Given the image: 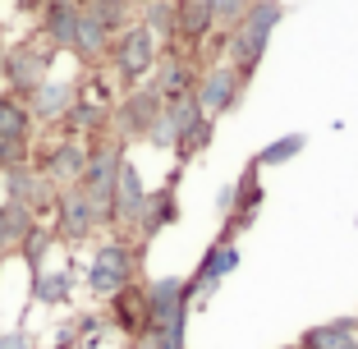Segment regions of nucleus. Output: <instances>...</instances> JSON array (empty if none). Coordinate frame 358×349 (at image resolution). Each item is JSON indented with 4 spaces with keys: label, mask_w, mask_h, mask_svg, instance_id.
<instances>
[{
    "label": "nucleus",
    "mask_w": 358,
    "mask_h": 349,
    "mask_svg": "<svg viewBox=\"0 0 358 349\" xmlns=\"http://www.w3.org/2000/svg\"><path fill=\"white\" fill-rule=\"evenodd\" d=\"M285 19V5L280 0H253L230 28L221 32V60H230L243 78L257 74V64H262L266 46H271V32L275 23Z\"/></svg>",
    "instance_id": "obj_1"
},
{
    "label": "nucleus",
    "mask_w": 358,
    "mask_h": 349,
    "mask_svg": "<svg viewBox=\"0 0 358 349\" xmlns=\"http://www.w3.org/2000/svg\"><path fill=\"white\" fill-rule=\"evenodd\" d=\"M143 253H148V248H143L138 239H120V234H110V239L96 243L92 262H87V271H83V285L92 290V299H110L124 285H134L138 266H143Z\"/></svg>",
    "instance_id": "obj_2"
},
{
    "label": "nucleus",
    "mask_w": 358,
    "mask_h": 349,
    "mask_svg": "<svg viewBox=\"0 0 358 349\" xmlns=\"http://www.w3.org/2000/svg\"><path fill=\"white\" fill-rule=\"evenodd\" d=\"M157 60H161V42L138 19L124 23V28L110 37V51H106V64H110V74H115V83L124 87V92L138 87V83H148Z\"/></svg>",
    "instance_id": "obj_3"
},
{
    "label": "nucleus",
    "mask_w": 358,
    "mask_h": 349,
    "mask_svg": "<svg viewBox=\"0 0 358 349\" xmlns=\"http://www.w3.org/2000/svg\"><path fill=\"white\" fill-rule=\"evenodd\" d=\"M51 64H55V51L32 32V37H23V42L5 46V64H0V83H5V92L23 97L28 101L37 87L51 78Z\"/></svg>",
    "instance_id": "obj_4"
},
{
    "label": "nucleus",
    "mask_w": 358,
    "mask_h": 349,
    "mask_svg": "<svg viewBox=\"0 0 358 349\" xmlns=\"http://www.w3.org/2000/svg\"><path fill=\"white\" fill-rule=\"evenodd\" d=\"M243 87H248V78H243L230 60H211V64H198V87H193V97H198L202 115L221 120V115H230V111H239Z\"/></svg>",
    "instance_id": "obj_5"
},
{
    "label": "nucleus",
    "mask_w": 358,
    "mask_h": 349,
    "mask_svg": "<svg viewBox=\"0 0 358 349\" xmlns=\"http://www.w3.org/2000/svg\"><path fill=\"white\" fill-rule=\"evenodd\" d=\"M161 106H166V101L152 92V83L129 87L115 106H110V134H115L120 143H143V138H148V129L157 124Z\"/></svg>",
    "instance_id": "obj_6"
},
{
    "label": "nucleus",
    "mask_w": 358,
    "mask_h": 349,
    "mask_svg": "<svg viewBox=\"0 0 358 349\" xmlns=\"http://www.w3.org/2000/svg\"><path fill=\"white\" fill-rule=\"evenodd\" d=\"M32 166L46 175L51 189H74L78 175H83V166H87V143L60 134L55 143H46V148H32Z\"/></svg>",
    "instance_id": "obj_7"
},
{
    "label": "nucleus",
    "mask_w": 358,
    "mask_h": 349,
    "mask_svg": "<svg viewBox=\"0 0 358 349\" xmlns=\"http://www.w3.org/2000/svg\"><path fill=\"white\" fill-rule=\"evenodd\" d=\"M239 266V239H230V234H216L211 239V248L202 253V262H198V271L184 280V294H189V308H198V304H207V294L216 285H221L225 276Z\"/></svg>",
    "instance_id": "obj_8"
},
{
    "label": "nucleus",
    "mask_w": 358,
    "mask_h": 349,
    "mask_svg": "<svg viewBox=\"0 0 358 349\" xmlns=\"http://www.w3.org/2000/svg\"><path fill=\"white\" fill-rule=\"evenodd\" d=\"M101 230L92 202L83 198L78 189H55V202H51V234L60 243H87L92 234Z\"/></svg>",
    "instance_id": "obj_9"
},
{
    "label": "nucleus",
    "mask_w": 358,
    "mask_h": 349,
    "mask_svg": "<svg viewBox=\"0 0 358 349\" xmlns=\"http://www.w3.org/2000/svg\"><path fill=\"white\" fill-rule=\"evenodd\" d=\"M0 202H14V207H23V212H32L37 221L42 216H51V202H55V189L46 184V175L37 166H14L0 175Z\"/></svg>",
    "instance_id": "obj_10"
},
{
    "label": "nucleus",
    "mask_w": 358,
    "mask_h": 349,
    "mask_svg": "<svg viewBox=\"0 0 358 349\" xmlns=\"http://www.w3.org/2000/svg\"><path fill=\"white\" fill-rule=\"evenodd\" d=\"M143 202H148V184L138 175L134 161H120V175H115V202H110V234L120 239H134L138 230V216H143Z\"/></svg>",
    "instance_id": "obj_11"
},
{
    "label": "nucleus",
    "mask_w": 358,
    "mask_h": 349,
    "mask_svg": "<svg viewBox=\"0 0 358 349\" xmlns=\"http://www.w3.org/2000/svg\"><path fill=\"white\" fill-rule=\"evenodd\" d=\"M216 37V14H211V0H175V46L184 55L202 64V51Z\"/></svg>",
    "instance_id": "obj_12"
},
{
    "label": "nucleus",
    "mask_w": 358,
    "mask_h": 349,
    "mask_svg": "<svg viewBox=\"0 0 358 349\" xmlns=\"http://www.w3.org/2000/svg\"><path fill=\"white\" fill-rule=\"evenodd\" d=\"M179 180H184V166H175V175H170L161 189H148V202H143V216H138V230H134V239L143 243V248H148L166 225L179 221Z\"/></svg>",
    "instance_id": "obj_13"
},
{
    "label": "nucleus",
    "mask_w": 358,
    "mask_h": 349,
    "mask_svg": "<svg viewBox=\"0 0 358 349\" xmlns=\"http://www.w3.org/2000/svg\"><path fill=\"white\" fill-rule=\"evenodd\" d=\"M152 92L161 97V101H175V97H189L193 87H198V60L193 55H184L179 46H170V51H161L157 69H152Z\"/></svg>",
    "instance_id": "obj_14"
},
{
    "label": "nucleus",
    "mask_w": 358,
    "mask_h": 349,
    "mask_svg": "<svg viewBox=\"0 0 358 349\" xmlns=\"http://www.w3.org/2000/svg\"><path fill=\"white\" fill-rule=\"evenodd\" d=\"M74 32H78V0H42V10H37V37L55 55L74 46Z\"/></svg>",
    "instance_id": "obj_15"
},
{
    "label": "nucleus",
    "mask_w": 358,
    "mask_h": 349,
    "mask_svg": "<svg viewBox=\"0 0 358 349\" xmlns=\"http://www.w3.org/2000/svg\"><path fill=\"white\" fill-rule=\"evenodd\" d=\"M110 106L115 101H106V97H83L78 92L74 97V106L64 111V120H60V129L69 138H101V134H110Z\"/></svg>",
    "instance_id": "obj_16"
},
{
    "label": "nucleus",
    "mask_w": 358,
    "mask_h": 349,
    "mask_svg": "<svg viewBox=\"0 0 358 349\" xmlns=\"http://www.w3.org/2000/svg\"><path fill=\"white\" fill-rule=\"evenodd\" d=\"M106 304H110V322H115V331H124L129 345L143 340V331H148V285H143V280L124 285L120 294L106 299Z\"/></svg>",
    "instance_id": "obj_17"
},
{
    "label": "nucleus",
    "mask_w": 358,
    "mask_h": 349,
    "mask_svg": "<svg viewBox=\"0 0 358 349\" xmlns=\"http://www.w3.org/2000/svg\"><path fill=\"white\" fill-rule=\"evenodd\" d=\"M257 175H262V170L253 166V161H248V170H243V180L234 184V202H230V212H225V230L221 234H239V230H248V225H253V216L262 212V180H257Z\"/></svg>",
    "instance_id": "obj_18"
},
{
    "label": "nucleus",
    "mask_w": 358,
    "mask_h": 349,
    "mask_svg": "<svg viewBox=\"0 0 358 349\" xmlns=\"http://www.w3.org/2000/svg\"><path fill=\"white\" fill-rule=\"evenodd\" d=\"M74 97H78V83H64V78H46V83L28 97L32 124H60L64 111L74 106Z\"/></svg>",
    "instance_id": "obj_19"
},
{
    "label": "nucleus",
    "mask_w": 358,
    "mask_h": 349,
    "mask_svg": "<svg viewBox=\"0 0 358 349\" xmlns=\"http://www.w3.org/2000/svg\"><path fill=\"white\" fill-rule=\"evenodd\" d=\"M0 138H14V143H37V124H32V111L23 97L5 92L0 87Z\"/></svg>",
    "instance_id": "obj_20"
},
{
    "label": "nucleus",
    "mask_w": 358,
    "mask_h": 349,
    "mask_svg": "<svg viewBox=\"0 0 358 349\" xmlns=\"http://www.w3.org/2000/svg\"><path fill=\"white\" fill-rule=\"evenodd\" d=\"M349 340H358V318H331L322 327H308L299 349H345Z\"/></svg>",
    "instance_id": "obj_21"
},
{
    "label": "nucleus",
    "mask_w": 358,
    "mask_h": 349,
    "mask_svg": "<svg viewBox=\"0 0 358 349\" xmlns=\"http://www.w3.org/2000/svg\"><path fill=\"white\" fill-rule=\"evenodd\" d=\"M138 23L161 42V51L175 46V0H143L138 5Z\"/></svg>",
    "instance_id": "obj_22"
},
{
    "label": "nucleus",
    "mask_w": 358,
    "mask_h": 349,
    "mask_svg": "<svg viewBox=\"0 0 358 349\" xmlns=\"http://www.w3.org/2000/svg\"><path fill=\"white\" fill-rule=\"evenodd\" d=\"M211 134H216V120H207V115H198V120H193V124H189L184 134L175 138V148H170V152H175V161H179V166H189V161H198L202 152L211 148Z\"/></svg>",
    "instance_id": "obj_23"
},
{
    "label": "nucleus",
    "mask_w": 358,
    "mask_h": 349,
    "mask_svg": "<svg viewBox=\"0 0 358 349\" xmlns=\"http://www.w3.org/2000/svg\"><path fill=\"white\" fill-rule=\"evenodd\" d=\"M51 243H55V234H51V225L46 221H37L28 234L19 239V248L14 253H23V262H28V271L37 276V271H46V253H51Z\"/></svg>",
    "instance_id": "obj_24"
},
{
    "label": "nucleus",
    "mask_w": 358,
    "mask_h": 349,
    "mask_svg": "<svg viewBox=\"0 0 358 349\" xmlns=\"http://www.w3.org/2000/svg\"><path fill=\"white\" fill-rule=\"evenodd\" d=\"M69 290H74V276L69 271H37L32 276V299L37 304H69Z\"/></svg>",
    "instance_id": "obj_25"
},
{
    "label": "nucleus",
    "mask_w": 358,
    "mask_h": 349,
    "mask_svg": "<svg viewBox=\"0 0 358 349\" xmlns=\"http://www.w3.org/2000/svg\"><path fill=\"white\" fill-rule=\"evenodd\" d=\"M303 148H308V138H303V134H285V138H275V143H266V148L257 152L253 166H257V170H266V166H285V161H294Z\"/></svg>",
    "instance_id": "obj_26"
},
{
    "label": "nucleus",
    "mask_w": 358,
    "mask_h": 349,
    "mask_svg": "<svg viewBox=\"0 0 358 349\" xmlns=\"http://www.w3.org/2000/svg\"><path fill=\"white\" fill-rule=\"evenodd\" d=\"M32 161V143H14V138H0V175L14 166H28Z\"/></svg>",
    "instance_id": "obj_27"
},
{
    "label": "nucleus",
    "mask_w": 358,
    "mask_h": 349,
    "mask_svg": "<svg viewBox=\"0 0 358 349\" xmlns=\"http://www.w3.org/2000/svg\"><path fill=\"white\" fill-rule=\"evenodd\" d=\"M253 0H211V14H216V32H225L243 10H248Z\"/></svg>",
    "instance_id": "obj_28"
},
{
    "label": "nucleus",
    "mask_w": 358,
    "mask_h": 349,
    "mask_svg": "<svg viewBox=\"0 0 358 349\" xmlns=\"http://www.w3.org/2000/svg\"><path fill=\"white\" fill-rule=\"evenodd\" d=\"M0 349H32V340H28V331H5V336H0Z\"/></svg>",
    "instance_id": "obj_29"
},
{
    "label": "nucleus",
    "mask_w": 358,
    "mask_h": 349,
    "mask_svg": "<svg viewBox=\"0 0 358 349\" xmlns=\"http://www.w3.org/2000/svg\"><path fill=\"white\" fill-rule=\"evenodd\" d=\"M14 253V234H10V221H5V207H0V257Z\"/></svg>",
    "instance_id": "obj_30"
},
{
    "label": "nucleus",
    "mask_w": 358,
    "mask_h": 349,
    "mask_svg": "<svg viewBox=\"0 0 358 349\" xmlns=\"http://www.w3.org/2000/svg\"><path fill=\"white\" fill-rule=\"evenodd\" d=\"M230 202H234V184H225V189L216 193V207H221V212H230Z\"/></svg>",
    "instance_id": "obj_31"
},
{
    "label": "nucleus",
    "mask_w": 358,
    "mask_h": 349,
    "mask_svg": "<svg viewBox=\"0 0 358 349\" xmlns=\"http://www.w3.org/2000/svg\"><path fill=\"white\" fill-rule=\"evenodd\" d=\"M5 46H10V42H5V32H0V64H5Z\"/></svg>",
    "instance_id": "obj_32"
},
{
    "label": "nucleus",
    "mask_w": 358,
    "mask_h": 349,
    "mask_svg": "<svg viewBox=\"0 0 358 349\" xmlns=\"http://www.w3.org/2000/svg\"><path fill=\"white\" fill-rule=\"evenodd\" d=\"M345 349H358V340H349V345H345Z\"/></svg>",
    "instance_id": "obj_33"
},
{
    "label": "nucleus",
    "mask_w": 358,
    "mask_h": 349,
    "mask_svg": "<svg viewBox=\"0 0 358 349\" xmlns=\"http://www.w3.org/2000/svg\"><path fill=\"white\" fill-rule=\"evenodd\" d=\"M289 349H299V345H289Z\"/></svg>",
    "instance_id": "obj_34"
}]
</instances>
